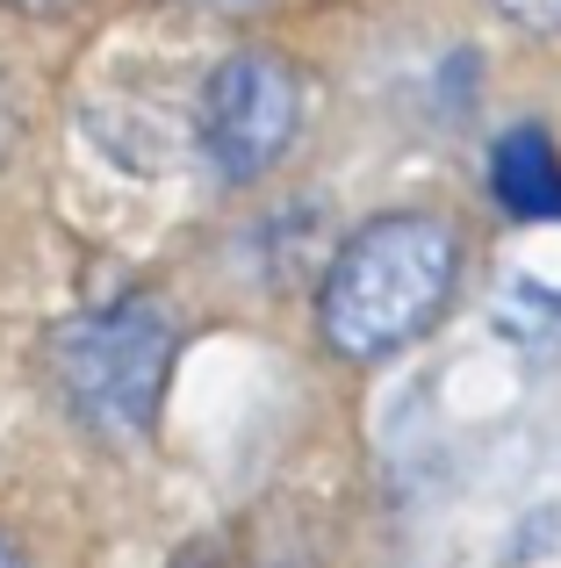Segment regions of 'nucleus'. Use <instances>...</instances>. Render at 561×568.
<instances>
[{
  "label": "nucleus",
  "instance_id": "nucleus-1",
  "mask_svg": "<svg viewBox=\"0 0 561 568\" xmlns=\"http://www.w3.org/2000/svg\"><path fill=\"white\" fill-rule=\"evenodd\" d=\"M468 237L439 209L367 216L317 281V338L346 367H381L439 332L461 295Z\"/></svg>",
  "mask_w": 561,
  "mask_h": 568
},
{
  "label": "nucleus",
  "instance_id": "nucleus-2",
  "mask_svg": "<svg viewBox=\"0 0 561 568\" xmlns=\"http://www.w3.org/2000/svg\"><path fill=\"white\" fill-rule=\"evenodd\" d=\"M51 375L94 439H144L173 382V310L152 295H123L109 310H80L51 332Z\"/></svg>",
  "mask_w": 561,
  "mask_h": 568
},
{
  "label": "nucleus",
  "instance_id": "nucleus-3",
  "mask_svg": "<svg viewBox=\"0 0 561 568\" xmlns=\"http://www.w3.org/2000/svg\"><path fill=\"white\" fill-rule=\"evenodd\" d=\"M303 72L280 51H231L224 65H210L195 94V152L224 187L267 181L280 159L303 138Z\"/></svg>",
  "mask_w": 561,
  "mask_h": 568
},
{
  "label": "nucleus",
  "instance_id": "nucleus-4",
  "mask_svg": "<svg viewBox=\"0 0 561 568\" xmlns=\"http://www.w3.org/2000/svg\"><path fill=\"white\" fill-rule=\"evenodd\" d=\"M490 194L519 223H561V144L540 123H511L490 144Z\"/></svg>",
  "mask_w": 561,
  "mask_h": 568
},
{
  "label": "nucleus",
  "instance_id": "nucleus-5",
  "mask_svg": "<svg viewBox=\"0 0 561 568\" xmlns=\"http://www.w3.org/2000/svg\"><path fill=\"white\" fill-rule=\"evenodd\" d=\"M519 29H540V37H561V0H497Z\"/></svg>",
  "mask_w": 561,
  "mask_h": 568
},
{
  "label": "nucleus",
  "instance_id": "nucleus-6",
  "mask_svg": "<svg viewBox=\"0 0 561 568\" xmlns=\"http://www.w3.org/2000/svg\"><path fill=\"white\" fill-rule=\"evenodd\" d=\"M0 8H14V14H65V8H80V0H0Z\"/></svg>",
  "mask_w": 561,
  "mask_h": 568
},
{
  "label": "nucleus",
  "instance_id": "nucleus-7",
  "mask_svg": "<svg viewBox=\"0 0 561 568\" xmlns=\"http://www.w3.org/2000/svg\"><path fill=\"white\" fill-rule=\"evenodd\" d=\"M8 144H14V94H8V80H0V159H8Z\"/></svg>",
  "mask_w": 561,
  "mask_h": 568
},
{
  "label": "nucleus",
  "instance_id": "nucleus-8",
  "mask_svg": "<svg viewBox=\"0 0 561 568\" xmlns=\"http://www.w3.org/2000/svg\"><path fill=\"white\" fill-rule=\"evenodd\" d=\"M195 8H210V14H253V8H267V0H195Z\"/></svg>",
  "mask_w": 561,
  "mask_h": 568
},
{
  "label": "nucleus",
  "instance_id": "nucleus-9",
  "mask_svg": "<svg viewBox=\"0 0 561 568\" xmlns=\"http://www.w3.org/2000/svg\"><path fill=\"white\" fill-rule=\"evenodd\" d=\"M0 568H29V561H22V547H14V540H0Z\"/></svg>",
  "mask_w": 561,
  "mask_h": 568
}]
</instances>
